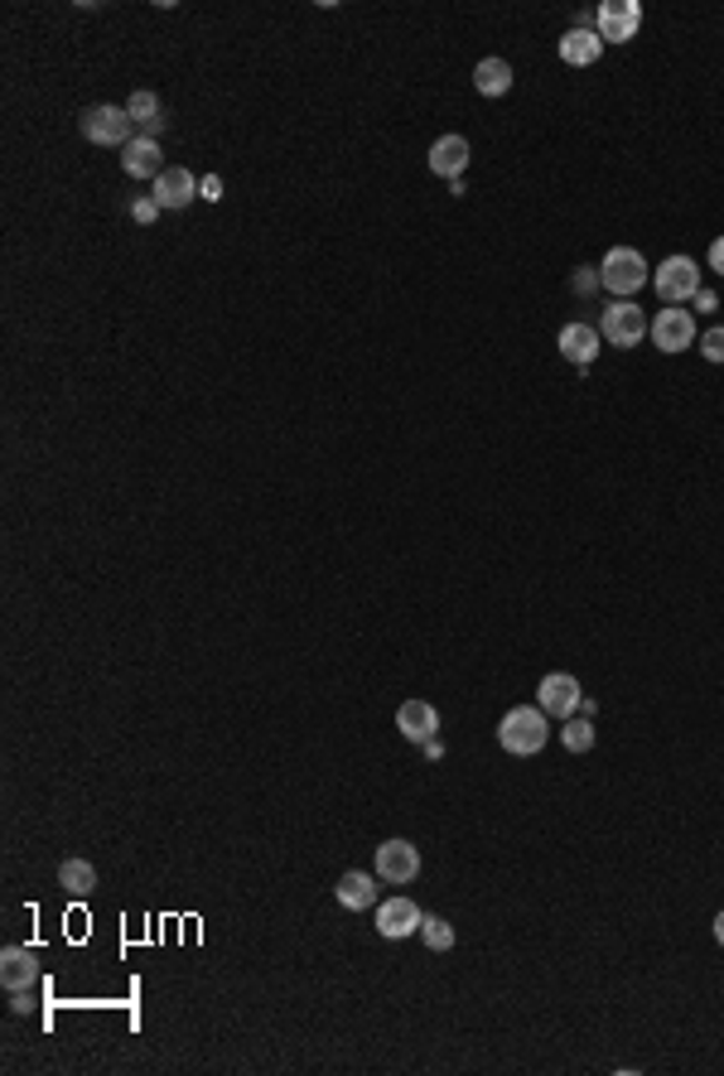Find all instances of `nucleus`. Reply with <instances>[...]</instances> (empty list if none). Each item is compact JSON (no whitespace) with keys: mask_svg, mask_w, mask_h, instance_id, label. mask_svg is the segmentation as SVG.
Instances as JSON below:
<instances>
[{"mask_svg":"<svg viewBox=\"0 0 724 1076\" xmlns=\"http://www.w3.org/2000/svg\"><path fill=\"white\" fill-rule=\"evenodd\" d=\"M550 715L541 705H512L507 715L498 720V744L512 753V759H536L546 744H550Z\"/></svg>","mask_w":724,"mask_h":1076,"instance_id":"f257e3e1","label":"nucleus"},{"mask_svg":"<svg viewBox=\"0 0 724 1076\" xmlns=\"http://www.w3.org/2000/svg\"><path fill=\"white\" fill-rule=\"evenodd\" d=\"M599 285L608 290V295H637V290L647 285V261L637 246H608L604 261H599Z\"/></svg>","mask_w":724,"mask_h":1076,"instance_id":"f03ea898","label":"nucleus"},{"mask_svg":"<svg viewBox=\"0 0 724 1076\" xmlns=\"http://www.w3.org/2000/svg\"><path fill=\"white\" fill-rule=\"evenodd\" d=\"M78 126H82V136L92 140V145H126L136 140V121H130V111L126 107H111V101H97V107H87L82 116H78Z\"/></svg>","mask_w":724,"mask_h":1076,"instance_id":"7ed1b4c3","label":"nucleus"},{"mask_svg":"<svg viewBox=\"0 0 724 1076\" xmlns=\"http://www.w3.org/2000/svg\"><path fill=\"white\" fill-rule=\"evenodd\" d=\"M652 290L666 300V304H686L701 295V266L691 256H666L657 271H652Z\"/></svg>","mask_w":724,"mask_h":1076,"instance_id":"20e7f679","label":"nucleus"},{"mask_svg":"<svg viewBox=\"0 0 724 1076\" xmlns=\"http://www.w3.org/2000/svg\"><path fill=\"white\" fill-rule=\"evenodd\" d=\"M599 333H604L608 348H637L647 339V314L637 310L633 300H618V304H608V310H604Z\"/></svg>","mask_w":724,"mask_h":1076,"instance_id":"39448f33","label":"nucleus"},{"mask_svg":"<svg viewBox=\"0 0 724 1076\" xmlns=\"http://www.w3.org/2000/svg\"><path fill=\"white\" fill-rule=\"evenodd\" d=\"M637 29H643V6L637 0H604L594 10V35L604 43H628L637 39Z\"/></svg>","mask_w":724,"mask_h":1076,"instance_id":"423d86ee","label":"nucleus"},{"mask_svg":"<svg viewBox=\"0 0 724 1076\" xmlns=\"http://www.w3.org/2000/svg\"><path fill=\"white\" fill-rule=\"evenodd\" d=\"M536 705H541L550 720H570V715H579V705H585V691H579V681L570 672H550V676H541V686H536Z\"/></svg>","mask_w":724,"mask_h":1076,"instance_id":"0eeeda50","label":"nucleus"},{"mask_svg":"<svg viewBox=\"0 0 724 1076\" xmlns=\"http://www.w3.org/2000/svg\"><path fill=\"white\" fill-rule=\"evenodd\" d=\"M647 333H652V348H657V353H686V348L701 339V333H695L691 310H662L647 324Z\"/></svg>","mask_w":724,"mask_h":1076,"instance_id":"6e6552de","label":"nucleus"},{"mask_svg":"<svg viewBox=\"0 0 724 1076\" xmlns=\"http://www.w3.org/2000/svg\"><path fill=\"white\" fill-rule=\"evenodd\" d=\"M420 874V850L411 845V840H382L376 845V879L382 883H415Z\"/></svg>","mask_w":724,"mask_h":1076,"instance_id":"1a4fd4ad","label":"nucleus"},{"mask_svg":"<svg viewBox=\"0 0 724 1076\" xmlns=\"http://www.w3.org/2000/svg\"><path fill=\"white\" fill-rule=\"evenodd\" d=\"M420 922H425V912H420L411 898H382L376 903V932H382L387 941H401V937H415Z\"/></svg>","mask_w":724,"mask_h":1076,"instance_id":"9d476101","label":"nucleus"},{"mask_svg":"<svg viewBox=\"0 0 724 1076\" xmlns=\"http://www.w3.org/2000/svg\"><path fill=\"white\" fill-rule=\"evenodd\" d=\"M150 198L159 203V208H188V203L198 198V179H194V169H184V165H169L159 179L150 184Z\"/></svg>","mask_w":724,"mask_h":1076,"instance_id":"9b49d317","label":"nucleus"},{"mask_svg":"<svg viewBox=\"0 0 724 1076\" xmlns=\"http://www.w3.org/2000/svg\"><path fill=\"white\" fill-rule=\"evenodd\" d=\"M121 169L130 174V179H150V184H155L169 165H165V155H159V140H155V136H136V140H130L126 150H121Z\"/></svg>","mask_w":724,"mask_h":1076,"instance_id":"f8f14e48","label":"nucleus"},{"mask_svg":"<svg viewBox=\"0 0 724 1076\" xmlns=\"http://www.w3.org/2000/svg\"><path fill=\"white\" fill-rule=\"evenodd\" d=\"M425 165H430V174H440V179H463V169H469V140L463 136H440L430 145V155H425Z\"/></svg>","mask_w":724,"mask_h":1076,"instance_id":"ddd939ff","label":"nucleus"},{"mask_svg":"<svg viewBox=\"0 0 724 1076\" xmlns=\"http://www.w3.org/2000/svg\"><path fill=\"white\" fill-rule=\"evenodd\" d=\"M397 730H401V738H411V744H430V738L440 734V710H434L430 701H405L397 710Z\"/></svg>","mask_w":724,"mask_h":1076,"instance_id":"4468645a","label":"nucleus"},{"mask_svg":"<svg viewBox=\"0 0 724 1076\" xmlns=\"http://www.w3.org/2000/svg\"><path fill=\"white\" fill-rule=\"evenodd\" d=\"M39 980V961L29 947H6L0 951V985H6L10 995H29V985Z\"/></svg>","mask_w":724,"mask_h":1076,"instance_id":"2eb2a0df","label":"nucleus"},{"mask_svg":"<svg viewBox=\"0 0 724 1076\" xmlns=\"http://www.w3.org/2000/svg\"><path fill=\"white\" fill-rule=\"evenodd\" d=\"M556 343H560V358L565 362H575V368H589V362L599 358V348H604V333L594 329V324H565Z\"/></svg>","mask_w":724,"mask_h":1076,"instance_id":"dca6fc26","label":"nucleus"},{"mask_svg":"<svg viewBox=\"0 0 724 1076\" xmlns=\"http://www.w3.org/2000/svg\"><path fill=\"white\" fill-rule=\"evenodd\" d=\"M333 898H339L348 912L376 908V874H368V869H348V874H339V889H333Z\"/></svg>","mask_w":724,"mask_h":1076,"instance_id":"f3484780","label":"nucleus"},{"mask_svg":"<svg viewBox=\"0 0 724 1076\" xmlns=\"http://www.w3.org/2000/svg\"><path fill=\"white\" fill-rule=\"evenodd\" d=\"M599 53H604V39L594 35V29H565V39H560V58L570 68H589V63H599Z\"/></svg>","mask_w":724,"mask_h":1076,"instance_id":"a211bd4d","label":"nucleus"},{"mask_svg":"<svg viewBox=\"0 0 724 1076\" xmlns=\"http://www.w3.org/2000/svg\"><path fill=\"white\" fill-rule=\"evenodd\" d=\"M126 111H130V121L140 126V136H155V140H159V130H165V107H159V97L150 92V87H140V92H130Z\"/></svg>","mask_w":724,"mask_h":1076,"instance_id":"6ab92c4d","label":"nucleus"},{"mask_svg":"<svg viewBox=\"0 0 724 1076\" xmlns=\"http://www.w3.org/2000/svg\"><path fill=\"white\" fill-rule=\"evenodd\" d=\"M473 87L483 97H507L512 92V63H507V58H483V63L473 68Z\"/></svg>","mask_w":724,"mask_h":1076,"instance_id":"aec40b11","label":"nucleus"},{"mask_svg":"<svg viewBox=\"0 0 724 1076\" xmlns=\"http://www.w3.org/2000/svg\"><path fill=\"white\" fill-rule=\"evenodd\" d=\"M58 883H63V893L87 898V893L97 889V869L87 864V860H63V864H58Z\"/></svg>","mask_w":724,"mask_h":1076,"instance_id":"412c9836","label":"nucleus"},{"mask_svg":"<svg viewBox=\"0 0 724 1076\" xmlns=\"http://www.w3.org/2000/svg\"><path fill=\"white\" fill-rule=\"evenodd\" d=\"M594 738H599V734H594V720H589V715H570V720H565L560 744L570 749V753H589V749H594Z\"/></svg>","mask_w":724,"mask_h":1076,"instance_id":"4be33fe9","label":"nucleus"},{"mask_svg":"<svg viewBox=\"0 0 724 1076\" xmlns=\"http://www.w3.org/2000/svg\"><path fill=\"white\" fill-rule=\"evenodd\" d=\"M420 937H425L430 951H449V947H454V927H449L444 918H434V912H425V922H420Z\"/></svg>","mask_w":724,"mask_h":1076,"instance_id":"5701e85b","label":"nucleus"},{"mask_svg":"<svg viewBox=\"0 0 724 1076\" xmlns=\"http://www.w3.org/2000/svg\"><path fill=\"white\" fill-rule=\"evenodd\" d=\"M701 353H705L710 362H724V329H720V324L701 333Z\"/></svg>","mask_w":724,"mask_h":1076,"instance_id":"b1692460","label":"nucleus"},{"mask_svg":"<svg viewBox=\"0 0 724 1076\" xmlns=\"http://www.w3.org/2000/svg\"><path fill=\"white\" fill-rule=\"evenodd\" d=\"M159 213H165V208H159L155 198H136V203H130V217H136V223H145V227H150Z\"/></svg>","mask_w":724,"mask_h":1076,"instance_id":"393cba45","label":"nucleus"},{"mask_svg":"<svg viewBox=\"0 0 724 1076\" xmlns=\"http://www.w3.org/2000/svg\"><path fill=\"white\" fill-rule=\"evenodd\" d=\"M198 198H223V179H217V174H208V179H198Z\"/></svg>","mask_w":724,"mask_h":1076,"instance_id":"a878e982","label":"nucleus"},{"mask_svg":"<svg viewBox=\"0 0 724 1076\" xmlns=\"http://www.w3.org/2000/svg\"><path fill=\"white\" fill-rule=\"evenodd\" d=\"M599 285V271H589V266H579V275H575V290L579 295H589V290Z\"/></svg>","mask_w":724,"mask_h":1076,"instance_id":"bb28decb","label":"nucleus"},{"mask_svg":"<svg viewBox=\"0 0 724 1076\" xmlns=\"http://www.w3.org/2000/svg\"><path fill=\"white\" fill-rule=\"evenodd\" d=\"M710 271H715V275H724V237H715V242H710Z\"/></svg>","mask_w":724,"mask_h":1076,"instance_id":"cd10ccee","label":"nucleus"},{"mask_svg":"<svg viewBox=\"0 0 724 1076\" xmlns=\"http://www.w3.org/2000/svg\"><path fill=\"white\" fill-rule=\"evenodd\" d=\"M691 304H695V310H715V295H710V290H705V285H701V295H695V300H691Z\"/></svg>","mask_w":724,"mask_h":1076,"instance_id":"c85d7f7f","label":"nucleus"},{"mask_svg":"<svg viewBox=\"0 0 724 1076\" xmlns=\"http://www.w3.org/2000/svg\"><path fill=\"white\" fill-rule=\"evenodd\" d=\"M715 941L724 947V912H715Z\"/></svg>","mask_w":724,"mask_h":1076,"instance_id":"c756f323","label":"nucleus"}]
</instances>
